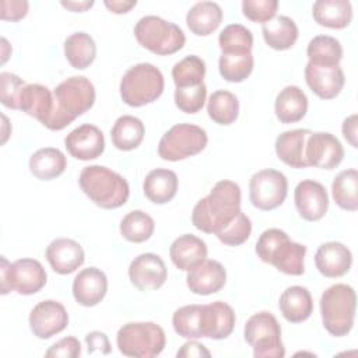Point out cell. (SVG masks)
<instances>
[{"instance_id": "obj_4", "label": "cell", "mask_w": 358, "mask_h": 358, "mask_svg": "<svg viewBox=\"0 0 358 358\" xmlns=\"http://www.w3.org/2000/svg\"><path fill=\"white\" fill-rule=\"evenodd\" d=\"M357 296L351 285L334 284L320 296V315L324 329L334 337L347 336L355 320Z\"/></svg>"}, {"instance_id": "obj_11", "label": "cell", "mask_w": 358, "mask_h": 358, "mask_svg": "<svg viewBox=\"0 0 358 358\" xmlns=\"http://www.w3.org/2000/svg\"><path fill=\"white\" fill-rule=\"evenodd\" d=\"M208 143L203 127L192 123L172 126L159 140L158 155L165 161H180L201 152Z\"/></svg>"}, {"instance_id": "obj_13", "label": "cell", "mask_w": 358, "mask_h": 358, "mask_svg": "<svg viewBox=\"0 0 358 358\" xmlns=\"http://www.w3.org/2000/svg\"><path fill=\"white\" fill-rule=\"evenodd\" d=\"M18 110L35 117L49 130H56V101L48 87L25 84L20 94Z\"/></svg>"}, {"instance_id": "obj_24", "label": "cell", "mask_w": 358, "mask_h": 358, "mask_svg": "<svg viewBox=\"0 0 358 358\" xmlns=\"http://www.w3.org/2000/svg\"><path fill=\"white\" fill-rule=\"evenodd\" d=\"M310 133L312 131L309 129H294L278 134L274 144L278 159L291 168H308L305 145Z\"/></svg>"}, {"instance_id": "obj_22", "label": "cell", "mask_w": 358, "mask_h": 358, "mask_svg": "<svg viewBox=\"0 0 358 358\" xmlns=\"http://www.w3.org/2000/svg\"><path fill=\"white\" fill-rule=\"evenodd\" d=\"M45 256L52 270L62 275L74 273L85 260L81 245L70 238H57L52 241L46 248Z\"/></svg>"}, {"instance_id": "obj_54", "label": "cell", "mask_w": 358, "mask_h": 358, "mask_svg": "<svg viewBox=\"0 0 358 358\" xmlns=\"http://www.w3.org/2000/svg\"><path fill=\"white\" fill-rule=\"evenodd\" d=\"M1 43H3V60H1V63H6V60H7V57H8V53L6 52V48H8L7 39H6V38H1Z\"/></svg>"}, {"instance_id": "obj_17", "label": "cell", "mask_w": 358, "mask_h": 358, "mask_svg": "<svg viewBox=\"0 0 358 358\" xmlns=\"http://www.w3.org/2000/svg\"><path fill=\"white\" fill-rule=\"evenodd\" d=\"M294 201L298 214L305 221H319L329 208V194L326 187L312 179L301 180L294 190Z\"/></svg>"}, {"instance_id": "obj_41", "label": "cell", "mask_w": 358, "mask_h": 358, "mask_svg": "<svg viewBox=\"0 0 358 358\" xmlns=\"http://www.w3.org/2000/svg\"><path fill=\"white\" fill-rule=\"evenodd\" d=\"M206 76V63L196 55H189L175 63L172 67V78L176 88L194 87L203 84Z\"/></svg>"}, {"instance_id": "obj_47", "label": "cell", "mask_w": 358, "mask_h": 358, "mask_svg": "<svg viewBox=\"0 0 358 358\" xmlns=\"http://www.w3.org/2000/svg\"><path fill=\"white\" fill-rule=\"evenodd\" d=\"M81 355V344L76 337H64L55 343L45 352V357H63V358H77Z\"/></svg>"}, {"instance_id": "obj_34", "label": "cell", "mask_w": 358, "mask_h": 358, "mask_svg": "<svg viewBox=\"0 0 358 358\" xmlns=\"http://www.w3.org/2000/svg\"><path fill=\"white\" fill-rule=\"evenodd\" d=\"M64 56L71 67L84 70L90 67L96 57V45L87 32H74L64 41Z\"/></svg>"}, {"instance_id": "obj_2", "label": "cell", "mask_w": 358, "mask_h": 358, "mask_svg": "<svg viewBox=\"0 0 358 358\" xmlns=\"http://www.w3.org/2000/svg\"><path fill=\"white\" fill-rule=\"evenodd\" d=\"M78 183L84 194L94 204L105 210L122 207L130 196L127 180L120 173L102 165L83 168Z\"/></svg>"}, {"instance_id": "obj_38", "label": "cell", "mask_w": 358, "mask_h": 358, "mask_svg": "<svg viewBox=\"0 0 358 358\" xmlns=\"http://www.w3.org/2000/svg\"><path fill=\"white\" fill-rule=\"evenodd\" d=\"M122 236L133 243H141L151 238L155 229V222L150 214L141 210L127 213L120 221Z\"/></svg>"}, {"instance_id": "obj_7", "label": "cell", "mask_w": 358, "mask_h": 358, "mask_svg": "<svg viewBox=\"0 0 358 358\" xmlns=\"http://www.w3.org/2000/svg\"><path fill=\"white\" fill-rule=\"evenodd\" d=\"M165 331L154 322H130L123 324L116 334L119 351L126 357L152 358L165 348Z\"/></svg>"}, {"instance_id": "obj_53", "label": "cell", "mask_w": 358, "mask_h": 358, "mask_svg": "<svg viewBox=\"0 0 358 358\" xmlns=\"http://www.w3.org/2000/svg\"><path fill=\"white\" fill-rule=\"evenodd\" d=\"M60 4L67 8V10H71V11H76V13H83V11H87L88 8H91L94 6V1L92 0H83V1H60Z\"/></svg>"}, {"instance_id": "obj_33", "label": "cell", "mask_w": 358, "mask_h": 358, "mask_svg": "<svg viewBox=\"0 0 358 358\" xmlns=\"http://www.w3.org/2000/svg\"><path fill=\"white\" fill-rule=\"evenodd\" d=\"M144 123L131 115H123L116 119L110 130L112 144L120 151L137 148L144 138Z\"/></svg>"}, {"instance_id": "obj_18", "label": "cell", "mask_w": 358, "mask_h": 358, "mask_svg": "<svg viewBox=\"0 0 358 358\" xmlns=\"http://www.w3.org/2000/svg\"><path fill=\"white\" fill-rule=\"evenodd\" d=\"M64 147L76 159L90 161L102 155L105 150V137L101 129L85 123L66 136Z\"/></svg>"}, {"instance_id": "obj_27", "label": "cell", "mask_w": 358, "mask_h": 358, "mask_svg": "<svg viewBox=\"0 0 358 358\" xmlns=\"http://www.w3.org/2000/svg\"><path fill=\"white\" fill-rule=\"evenodd\" d=\"M274 112L277 119L284 123H296L308 112V96L298 85L284 87L275 96Z\"/></svg>"}, {"instance_id": "obj_29", "label": "cell", "mask_w": 358, "mask_h": 358, "mask_svg": "<svg viewBox=\"0 0 358 358\" xmlns=\"http://www.w3.org/2000/svg\"><path fill=\"white\" fill-rule=\"evenodd\" d=\"M312 15L322 27L343 29L352 20V6L348 0H317L312 6Z\"/></svg>"}, {"instance_id": "obj_48", "label": "cell", "mask_w": 358, "mask_h": 358, "mask_svg": "<svg viewBox=\"0 0 358 358\" xmlns=\"http://www.w3.org/2000/svg\"><path fill=\"white\" fill-rule=\"evenodd\" d=\"M1 20L20 21L28 13V1L25 0H1Z\"/></svg>"}, {"instance_id": "obj_35", "label": "cell", "mask_w": 358, "mask_h": 358, "mask_svg": "<svg viewBox=\"0 0 358 358\" xmlns=\"http://www.w3.org/2000/svg\"><path fill=\"white\" fill-rule=\"evenodd\" d=\"M309 63L319 66H338L343 59V46L330 35H316L306 46Z\"/></svg>"}, {"instance_id": "obj_46", "label": "cell", "mask_w": 358, "mask_h": 358, "mask_svg": "<svg viewBox=\"0 0 358 358\" xmlns=\"http://www.w3.org/2000/svg\"><path fill=\"white\" fill-rule=\"evenodd\" d=\"M278 8L277 0H243L242 13L243 15L253 21L264 24L275 17Z\"/></svg>"}, {"instance_id": "obj_14", "label": "cell", "mask_w": 358, "mask_h": 358, "mask_svg": "<svg viewBox=\"0 0 358 358\" xmlns=\"http://www.w3.org/2000/svg\"><path fill=\"white\" fill-rule=\"evenodd\" d=\"M28 322L34 336L46 340L62 333L67 327L69 313L60 302L45 299L32 308Z\"/></svg>"}, {"instance_id": "obj_12", "label": "cell", "mask_w": 358, "mask_h": 358, "mask_svg": "<svg viewBox=\"0 0 358 358\" xmlns=\"http://www.w3.org/2000/svg\"><path fill=\"white\" fill-rule=\"evenodd\" d=\"M288 192L287 176L277 169H262L249 180V199L252 204L263 211L280 207Z\"/></svg>"}, {"instance_id": "obj_52", "label": "cell", "mask_w": 358, "mask_h": 358, "mask_svg": "<svg viewBox=\"0 0 358 358\" xmlns=\"http://www.w3.org/2000/svg\"><path fill=\"white\" fill-rule=\"evenodd\" d=\"M103 4L109 11L115 14H124L130 11L137 4V1L136 0H105Z\"/></svg>"}, {"instance_id": "obj_10", "label": "cell", "mask_w": 358, "mask_h": 358, "mask_svg": "<svg viewBox=\"0 0 358 358\" xmlns=\"http://www.w3.org/2000/svg\"><path fill=\"white\" fill-rule=\"evenodd\" d=\"M0 275L1 295L10 291H15L20 295H32L39 292L48 280L42 263L29 257L8 263V260L1 256Z\"/></svg>"}, {"instance_id": "obj_30", "label": "cell", "mask_w": 358, "mask_h": 358, "mask_svg": "<svg viewBox=\"0 0 358 358\" xmlns=\"http://www.w3.org/2000/svg\"><path fill=\"white\" fill-rule=\"evenodd\" d=\"M31 173L39 180H52L59 178L66 166V155L55 147L39 148L29 157L28 162Z\"/></svg>"}, {"instance_id": "obj_6", "label": "cell", "mask_w": 358, "mask_h": 358, "mask_svg": "<svg viewBox=\"0 0 358 358\" xmlns=\"http://www.w3.org/2000/svg\"><path fill=\"white\" fill-rule=\"evenodd\" d=\"M164 76L151 63H137L120 80V96L129 106L138 108L157 101L164 92Z\"/></svg>"}, {"instance_id": "obj_43", "label": "cell", "mask_w": 358, "mask_h": 358, "mask_svg": "<svg viewBox=\"0 0 358 358\" xmlns=\"http://www.w3.org/2000/svg\"><path fill=\"white\" fill-rule=\"evenodd\" d=\"M252 232V221L250 218L242 213V210L238 213V215L215 236L228 246H239L245 243Z\"/></svg>"}, {"instance_id": "obj_5", "label": "cell", "mask_w": 358, "mask_h": 358, "mask_svg": "<svg viewBox=\"0 0 358 358\" xmlns=\"http://www.w3.org/2000/svg\"><path fill=\"white\" fill-rule=\"evenodd\" d=\"M56 101V130H63L78 116L88 112L95 102L94 84L84 76H73L62 81L53 91Z\"/></svg>"}, {"instance_id": "obj_8", "label": "cell", "mask_w": 358, "mask_h": 358, "mask_svg": "<svg viewBox=\"0 0 358 358\" xmlns=\"http://www.w3.org/2000/svg\"><path fill=\"white\" fill-rule=\"evenodd\" d=\"M134 36L143 48L161 56L176 53L186 42L180 27L157 15L141 17L134 25Z\"/></svg>"}, {"instance_id": "obj_55", "label": "cell", "mask_w": 358, "mask_h": 358, "mask_svg": "<svg viewBox=\"0 0 358 358\" xmlns=\"http://www.w3.org/2000/svg\"><path fill=\"white\" fill-rule=\"evenodd\" d=\"M1 117H3V122H4V131H3V144H4V143L7 141V137H8V136H7V131H6V126L8 124V120H7V116H6V115H3Z\"/></svg>"}, {"instance_id": "obj_31", "label": "cell", "mask_w": 358, "mask_h": 358, "mask_svg": "<svg viewBox=\"0 0 358 358\" xmlns=\"http://www.w3.org/2000/svg\"><path fill=\"white\" fill-rule=\"evenodd\" d=\"M222 21V8L215 1H199L186 14L189 29L197 36L213 34Z\"/></svg>"}, {"instance_id": "obj_15", "label": "cell", "mask_w": 358, "mask_h": 358, "mask_svg": "<svg viewBox=\"0 0 358 358\" xmlns=\"http://www.w3.org/2000/svg\"><path fill=\"white\" fill-rule=\"evenodd\" d=\"M305 158L308 166L333 169L341 164L344 148L334 134L327 131H312L306 140Z\"/></svg>"}, {"instance_id": "obj_16", "label": "cell", "mask_w": 358, "mask_h": 358, "mask_svg": "<svg viewBox=\"0 0 358 358\" xmlns=\"http://www.w3.org/2000/svg\"><path fill=\"white\" fill-rule=\"evenodd\" d=\"M130 282L140 291L159 289L168 277L165 262L155 253H141L129 266Z\"/></svg>"}, {"instance_id": "obj_49", "label": "cell", "mask_w": 358, "mask_h": 358, "mask_svg": "<svg viewBox=\"0 0 358 358\" xmlns=\"http://www.w3.org/2000/svg\"><path fill=\"white\" fill-rule=\"evenodd\" d=\"M85 343L88 347V354H94L95 351H99L101 354L106 355L110 352V344L108 340V336L102 331L94 330L85 336Z\"/></svg>"}, {"instance_id": "obj_40", "label": "cell", "mask_w": 358, "mask_h": 358, "mask_svg": "<svg viewBox=\"0 0 358 358\" xmlns=\"http://www.w3.org/2000/svg\"><path fill=\"white\" fill-rule=\"evenodd\" d=\"M203 305H185L172 315V326L176 334L183 338H201Z\"/></svg>"}, {"instance_id": "obj_25", "label": "cell", "mask_w": 358, "mask_h": 358, "mask_svg": "<svg viewBox=\"0 0 358 358\" xmlns=\"http://www.w3.org/2000/svg\"><path fill=\"white\" fill-rule=\"evenodd\" d=\"M207 252L206 242L192 234L180 235L169 246V257L182 271H189L206 260Z\"/></svg>"}, {"instance_id": "obj_45", "label": "cell", "mask_w": 358, "mask_h": 358, "mask_svg": "<svg viewBox=\"0 0 358 358\" xmlns=\"http://www.w3.org/2000/svg\"><path fill=\"white\" fill-rule=\"evenodd\" d=\"M27 83L17 74L3 71L0 74V101L6 108L18 110V101L22 87Z\"/></svg>"}, {"instance_id": "obj_50", "label": "cell", "mask_w": 358, "mask_h": 358, "mask_svg": "<svg viewBox=\"0 0 358 358\" xmlns=\"http://www.w3.org/2000/svg\"><path fill=\"white\" fill-rule=\"evenodd\" d=\"M178 358H192V357H211V352L206 348L204 344L190 340L185 343L180 350L176 352Z\"/></svg>"}, {"instance_id": "obj_37", "label": "cell", "mask_w": 358, "mask_h": 358, "mask_svg": "<svg viewBox=\"0 0 358 358\" xmlns=\"http://www.w3.org/2000/svg\"><path fill=\"white\" fill-rule=\"evenodd\" d=\"M207 113L217 124H232L239 115V101L235 94L227 90L214 91L207 102Z\"/></svg>"}, {"instance_id": "obj_19", "label": "cell", "mask_w": 358, "mask_h": 358, "mask_svg": "<svg viewBox=\"0 0 358 358\" xmlns=\"http://www.w3.org/2000/svg\"><path fill=\"white\" fill-rule=\"evenodd\" d=\"M303 74L310 91L322 99L336 98L345 83L344 71L340 66H319L308 62Z\"/></svg>"}, {"instance_id": "obj_3", "label": "cell", "mask_w": 358, "mask_h": 358, "mask_svg": "<svg viewBox=\"0 0 358 358\" xmlns=\"http://www.w3.org/2000/svg\"><path fill=\"white\" fill-rule=\"evenodd\" d=\"M255 250L262 262L274 266L284 274L302 275L305 273L306 246L292 242L282 229L268 228L263 231Z\"/></svg>"}, {"instance_id": "obj_21", "label": "cell", "mask_w": 358, "mask_h": 358, "mask_svg": "<svg viewBox=\"0 0 358 358\" xmlns=\"http://www.w3.org/2000/svg\"><path fill=\"white\" fill-rule=\"evenodd\" d=\"M227 281L224 266L211 259H206L187 271V288L196 295H211L218 292Z\"/></svg>"}, {"instance_id": "obj_28", "label": "cell", "mask_w": 358, "mask_h": 358, "mask_svg": "<svg viewBox=\"0 0 358 358\" xmlns=\"http://www.w3.org/2000/svg\"><path fill=\"white\" fill-rule=\"evenodd\" d=\"M178 192V175L165 168H157L147 173L143 180V193L154 204L171 201Z\"/></svg>"}, {"instance_id": "obj_42", "label": "cell", "mask_w": 358, "mask_h": 358, "mask_svg": "<svg viewBox=\"0 0 358 358\" xmlns=\"http://www.w3.org/2000/svg\"><path fill=\"white\" fill-rule=\"evenodd\" d=\"M218 45L222 53H249L253 48V35L245 25L229 24L220 32Z\"/></svg>"}, {"instance_id": "obj_44", "label": "cell", "mask_w": 358, "mask_h": 358, "mask_svg": "<svg viewBox=\"0 0 358 358\" xmlns=\"http://www.w3.org/2000/svg\"><path fill=\"white\" fill-rule=\"evenodd\" d=\"M207 96L206 84L175 90V105L185 113H197L204 106Z\"/></svg>"}, {"instance_id": "obj_51", "label": "cell", "mask_w": 358, "mask_h": 358, "mask_svg": "<svg viewBox=\"0 0 358 358\" xmlns=\"http://www.w3.org/2000/svg\"><path fill=\"white\" fill-rule=\"evenodd\" d=\"M357 123H358V116L354 113V115H350L348 117H345L344 122H343V126H341L344 138L354 148L358 147V143H357Z\"/></svg>"}, {"instance_id": "obj_32", "label": "cell", "mask_w": 358, "mask_h": 358, "mask_svg": "<svg viewBox=\"0 0 358 358\" xmlns=\"http://www.w3.org/2000/svg\"><path fill=\"white\" fill-rule=\"evenodd\" d=\"M262 34L264 42L271 49L287 50L295 45L299 32L292 18L287 15H278L263 24Z\"/></svg>"}, {"instance_id": "obj_9", "label": "cell", "mask_w": 358, "mask_h": 358, "mask_svg": "<svg viewBox=\"0 0 358 358\" xmlns=\"http://www.w3.org/2000/svg\"><path fill=\"white\" fill-rule=\"evenodd\" d=\"M243 337L253 348L255 358H282L285 348L275 316L262 310L252 315L243 327Z\"/></svg>"}, {"instance_id": "obj_26", "label": "cell", "mask_w": 358, "mask_h": 358, "mask_svg": "<svg viewBox=\"0 0 358 358\" xmlns=\"http://www.w3.org/2000/svg\"><path fill=\"white\" fill-rule=\"evenodd\" d=\"M282 317L289 323L305 322L313 312V299L308 288L291 285L282 291L278 301Z\"/></svg>"}, {"instance_id": "obj_36", "label": "cell", "mask_w": 358, "mask_h": 358, "mask_svg": "<svg viewBox=\"0 0 358 358\" xmlns=\"http://www.w3.org/2000/svg\"><path fill=\"white\" fill-rule=\"evenodd\" d=\"M358 171L355 168L341 171L331 182V194L336 204L347 211L358 210Z\"/></svg>"}, {"instance_id": "obj_23", "label": "cell", "mask_w": 358, "mask_h": 358, "mask_svg": "<svg viewBox=\"0 0 358 358\" xmlns=\"http://www.w3.org/2000/svg\"><path fill=\"white\" fill-rule=\"evenodd\" d=\"M315 264L319 273L327 278L343 277L351 268L352 253L341 242H324L315 253Z\"/></svg>"}, {"instance_id": "obj_39", "label": "cell", "mask_w": 358, "mask_h": 358, "mask_svg": "<svg viewBox=\"0 0 358 358\" xmlns=\"http://www.w3.org/2000/svg\"><path fill=\"white\" fill-rule=\"evenodd\" d=\"M255 59L249 53H221L218 60V70L221 77L229 83L245 81L253 70Z\"/></svg>"}, {"instance_id": "obj_1", "label": "cell", "mask_w": 358, "mask_h": 358, "mask_svg": "<svg viewBox=\"0 0 358 358\" xmlns=\"http://www.w3.org/2000/svg\"><path fill=\"white\" fill-rule=\"evenodd\" d=\"M241 199L238 183L228 179L217 182L210 193L193 207V225L201 232L217 235L241 211Z\"/></svg>"}, {"instance_id": "obj_20", "label": "cell", "mask_w": 358, "mask_h": 358, "mask_svg": "<svg viewBox=\"0 0 358 358\" xmlns=\"http://www.w3.org/2000/svg\"><path fill=\"white\" fill-rule=\"evenodd\" d=\"M71 291L78 305L85 308L95 306L106 295L108 278L101 268H96V267L83 268L74 277Z\"/></svg>"}]
</instances>
